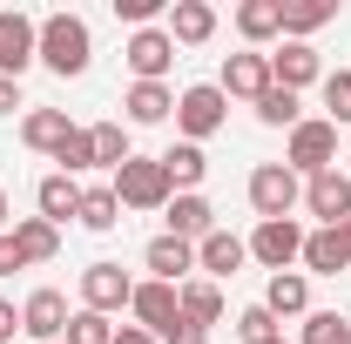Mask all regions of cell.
I'll use <instances>...</instances> for the list:
<instances>
[{"label": "cell", "mask_w": 351, "mask_h": 344, "mask_svg": "<svg viewBox=\"0 0 351 344\" xmlns=\"http://www.w3.org/2000/svg\"><path fill=\"white\" fill-rule=\"evenodd\" d=\"M277 344H284V338H277Z\"/></svg>", "instance_id": "f6af8a7d"}, {"label": "cell", "mask_w": 351, "mask_h": 344, "mask_svg": "<svg viewBox=\"0 0 351 344\" xmlns=\"http://www.w3.org/2000/svg\"><path fill=\"white\" fill-rule=\"evenodd\" d=\"M61 344H115V324L101 317V310H75L68 317V338Z\"/></svg>", "instance_id": "836d02e7"}, {"label": "cell", "mask_w": 351, "mask_h": 344, "mask_svg": "<svg viewBox=\"0 0 351 344\" xmlns=\"http://www.w3.org/2000/svg\"><path fill=\"white\" fill-rule=\"evenodd\" d=\"M14 270H27V257H21V243H14V230L0 236V277H14Z\"/></svg>", "instance_id": "f35d334b"}, {"label": "cell", "mask_w": 351, "mask_h": 344, "mask_svg": "<svg viewBox=\"0 0 351 344\" xmlns=\"http://www.w3.org/2000/svg\"><path fill=\"white\" fill-rule=\"evenodd\" d=\"M129 297H135V277L122 270V263H88L82 270V310H129Z\"/></svg>", "instance_id": "ba28073f"}, {"label": "cell", "mask_w": 351, "mask_h": 344, "mask_svg": "<svg viewBox=\"0 0 351 344\" xmlns=\"http://www.w3.org/2000/svg\"><path fill=\"white\" fill-rule=\"evenodd\" d=\"M7 216H14V210H7V189H0V236H7Z\"/></svg>", "instance_id": "7bdbcfd3"}, {"label": "cell", "mask_w": 351, "mask_h": 344, "mask_svg": "<svg viewBox=\"0 0 351 344\" xmlns=\"http://www.w3.org/2000/svg\"><path fill=\"white\" fill-rule=\"evenodd\" d=\"M298 344H351V324L338 317V310H311L304 317V338Z\"/></svg>", "instance_id": "e575fe53"}, {"label": "cell", "mask_w": 351, "mask_h": 344, "mask_svg": "<svg viewBox=\"0 0 351 344\" xmlns=\"http://www.w3.org/2000/svg\"><path fill=\"white\" fill-rule=\"evenodd\" d=\"M115 344H162V338H156V331H142V324H122V331H115Z\"/></svg>", "instance_id": "ab89813d"}, {"label": "cell", "mask_w": 351, "mask_h": 344, "mask_svg": "<svg viewBox=\"0 0 351 344\" xmlns=\"http://www.w3.org/2000/svg\"><path fill=\"white\" fill-rule=\"evenodd\" d=\"M331 21H338L331 0H284V34H291V41H311V34L331 27Z\"/></svg>", "instance_id": "4316f807"}, {"label": "cell", "mask_w": 351, "mask_h": 344, "mask_svg": "<svg viewBox=\"0 0 351 344\" xmlns=\"http://www.w3.org/2000/svg\"><path fill=\"white\" fill-rule=\"evenodd\" d=\"M270 82L291 88V95H304L311 82H324V61H317V47H311V41H284L277 54H270Z\"/></svg>", "instance_id": "4fadbf2b"}, {"label": "cell", "mask_w": 351, "mask_h": 344, "mask_svg": "<svg viewBox=\"0 0 351 344\" xmlns=\"http://www.w3.org/2000/svg\"><path fill=\"white\" fill-rule=\"evenodd\" d=\"M338 236H345V250H351V216H345V223H338Z\"/></svg>", "instance_id": "ee69618b"}, {"label": "cell", "mask_w": 351, "mask_h": 344, "mask_svg": "<svg viewBox=\"0 0 351 344\" xmlns=\"http://www.w3.org/2000/svg\"><path fill=\"white\" fill-rule=\"evenodd\" d=\"M14 108H21V82H7V75H0V115H14Z\"/></svg>", "instance_id": "b9f144b4"}, {"label": "cell", "mask_w": 351, "mask_h": 344, "mask_svg": "<svg viewBox=\"0 0 351 344\" xmlns=\"http://www.w3.org/2000/svg\"><path fill=\"white\" fill-rule=\"evenodd\" d=\"M298 263H304V277H345V270H351V250H345L338 230H311Z\"/></svg>", "instance_id": "ffe728a7"}, {"label": "cell", "mask_w": 351, "mask_h": 344, "mask_svg": "<svg viewBox=\"0 0 351 344\" xmlns=\"http://www.w3.org/2000/svg\"><path fill=\"white\" fill-rule=\"evenodd\" d=\"M142 263H149V277H156V284H176V291H182V284H189V270H196V243H182V236L162 230V236L142 250Z\"/></svg>", "instance_id": "5bb4252c"}, {"label": "cell", "mask_w": 351, "mask_h": 344, "mask_svg": "<svg viewBox=\"0 0 351 344\" xmlns=\"http://www.w3.org/2000/svg\"><path fill=\"white\" fill-rule=\"evenodd\" d=\"M68 317H75V310H68L61 291H34V297L21 304V331H27L34 344H61L68 338Z\"/></svg>", "instance_id": "7c38bea8"}, {"label": "cell", "mask_w": 351, "mask_h": 344, "mask_svg": "<svg viewBox=\"0 0 351 344\" xmlns=\"http://www.w3.org/2000/svg\"><path fill=\"white\" fill-rule=\"evenodd\" d=\"M243 189H250V210H257V223H284V216L304 203V175H291L284 162H257Z\"/></svg>", "instance_id": "3957f363"}, {"label": "cell", "mask_w": 351, "mask_h": 344, "mask_svg": "<svg viewBox=\"0 0 351 344\" xmlns=\"http://www.w3.org/2000/svg\"><path fill=\"white\" fill-rule=\"evenodd\" d=\"M122 61L135 68V82H162V75H169V61H176L169 27H135L129 47H122Z\"/></svg>", "instance_id": "8fae6325"}, {"label": "cell", "mask_w": 351, "mask_h": 344, "mask_svg": "<svg viewBox=\"0 0 351 344\" xmlns=\"http://www.w3.org/2000/svg\"><path fill=\"white\" fill-rule=\"evenodd\" d=\"M169 236H182V243H203L210 230H217V210H210V196L203 189H189V196H169Z\"/></svg>", "instance_id": "2e32d148"}, {"label": "cell", "mask_w": 351, "mask_h": 344, "mask_svg": "<svg viewBox=\"0 0 351 344\" xmlns=\"http://www.w3.org/2000/svg\"><path fill=\"white\" fill-rule=\"evenodd\" d=\"M169 0H115V14L129 21V27H156V14H162Z\"/></svg>", "instance_id": "8d00e7d4"}, {"label": "cell", "mask_w": 351, "mask_h": 344, "mask_svg": "<svg viewBox=\"0 0 351 344\" xmlns=\"http://www.w3.org/2000/svg\"><path fill=\"white\" fill-rule=\"evenodd\" d=\"M210 34H217V7L210 0H176L169 7V41L176 47H203Z\"/></svg>", "instance_id": "44dd1931"}, {"label": "cell", "mask_w": 351, "mask_h": 344, "mask_svg": "<svg viewBox=\"0 0 351 344\" xmlns=\"http://www.w3.org/2000/svg\"><path fill=\"white\" fill-rule=\"evenodd\" d=\"M237 338H243V344H277V338H284V324H277L263 304H250V310H237Z\"/></svg>", "instance_id": "d6a6232c"}, {"label": "cell", "mask_w": 351, "mask_h": 344, "mask_svg": "<svg viewBox=\"0 0 351 344\" xmlns=\"http://www.w3.org/2000/svg\"><path fill=\"white\" fill-rule=\"evenodd\" d=\"M14 243H21V257H27V263H54L61 230H54V223H41V216H21V223H14Z\"/></svg>", "instance_id": "83f0119b"}, {"label": "cell", "mask_w": 351, "mask_h": 344, "mask_svg": "<svg viewBox=\"0 0 351 344\" xmlns=\"http://www.w3.org/2000/svg\"><path fill=\"white\" fill-rule=\"evenodd\" d=\"M82 230H95V236H108L115 223H122V203H115V189L108 182H95V189H82V216H75Z\"/></svg>", "instance_id": "f1b7e54d"}, {"label": "cell", "mask_w": 351, "mask_h": 344, "mask_svg": "<svg viewBox=\"0 0 351 344\" xmlns=\"http://www.w3.org/2000/svg\"><path fill=\"white\" fill-rule=\"evenodd\" d=\"M129 310H135V324H142V331H156V338L182 317V310H176V284H156V277H149V284H135Z\"/></svg>", "instance_id": "e0dca14e"}, {"label": "cell", "mask_w": 351, "mask_h": 344, "mask_svg": "<svg viewBox=\"0 0 351 344\" xmlns=\"http://www.w3.org/2000/svg\"><path fill=\"white\" fill-rule=\"evenodd\" d=\"M88 142H95V169H122V162L135 156L122 122H95V129H88Z\"/></svg>", "instance_id": "f546056e"}, {"label": "cell", "mask_w": 351, "mask_h": 344, "mask_svg": "<svg viewBox=\"0 0 351 344\" xmlns=\"http://www.w3.org/2000/svg\"><path fill=\"white\" fill-rule=\"evenodd\" d=\"M237 34L250 47L277 41V34H284V0H243V7H237Z\"/></svg>", "instance_id": "603a6c76"}, {"label": "cell", "mask_w": 351, "mask_h": 344, "mask_svg": "<svg viewBox=\"0 0 351 344\" xmlns=\"http://www.w3.org/2000/svg\"><path fill=\"white\" fill-rule=\"evenodd\" d=\"M34 210H41V223H54V230H61V223H68V216H82V182H75V175H41V189H34Z\"/></svg>", "instance_id": "d6986e66"}, {"label": "cell", "mask_w": 351, "mask_h": 344, "mask_svg": "<svg viewBox=\"0 0 351 344\" xmlns=\"http://www.w3.org/2000/svg\"><path fill=\"white\" fill-rule=\"evenodd\" d=\"M162 344H210V331H203V324H189V317H176L169 331H162Z\"/></svg>", "instance_id": "74e56055"}, {"label": "cell", "mask_w": 351, "mask_h": 344, "mask_svg": "<svg viewBox=\"0 0 351 344\" xmlns=\"http://www.w3.org/2000/svg\"><path fill=\"white\" fill-rule=\"evenodd\" d=\"M250 263V243L243 236H230V230H210L203 243H196V270L210 277V284H223V277H237Z\"/></svg>", "instance_id": "9a60e30c"}, {"label": "cell", "mask_w": 351, "mask_h": 344, "mask_svg": "<svg viewBox=\"0 0 351 344\" xmlns=\"http://www.w3.org/2000/svg\"><path fill=\"white\" fill-rule=\"evenodd\" d=\"M162 169H169L176 196H189V189H203V175H210V156H203L196 142H176V149H162Z\"/></svg>", "instance_id": "484cf974"}, {"label": "cell", "mask_w": 351, "mask_h": 344, "mask_svg": "<svg viewBox=\"0 0 351 344\" xmlns=\"http://www.w3.org/2000/svg\"><path fill=\"white\" fill-rule=\"evenodd\" d=\"M263 310L270 317H311V277L304 270H277L263 284Z\"/></svg>", "instance_id": "ac0fdd59"}, {"label": "cell", "mask_w": 351, "mask_h": 344, "mask_svg": "<svg viewBox=\"0 0 351 344\" xmlns=\"http://www.w3.org/2000/svg\"><path fill=\"white\" fill-rule=\"evenodd\" d=\"M122 108H129L135 129H149V122H169V115H176V95L162 82H135L129 95H122Z\"/></svg>", "instance_id": "d4e9b609"}, {"label": "cell", "mask_w": 351, "mask_h": 344, "mask_svg": "<svg viewBox=\"0 0 351 344\" xmlns=\"http://www.w3.org/2000/svg\"><path fill=\"white\" fill-rule=\"evenodd\" d=\"M230 122V95H223L217 82H196V88H182L176 95V129H182V142H210V135Z\"/></svg>", "instance_id": "5b68a950"}, {"label": "cell", "mask_w": 351, "mask_h": 344, "mask_svg": "<svg viewBox=\"0 0 351 344\" xmlns=\"http://www.w3.org/2000/svg\"><path fill=\"white\" fill-rule=\"evenodd\" d=\"M34 61H41V21L21 14V7H7V14H0V75L21 82Z\"/></svg>", "instance_id": "8992f818"}, {"label": "cell", "mask_w": 351, "mask_h": 344, "mask_svg": "<svg viewBox=\"0 0 351 344\" xmlns=\"http://www.w3.org/2000/svg\"><path fill=\"white\" fill-rule=\"evenodd\" d=\"M108 189H115V203H122V210H169V196H176L162 156H129V162L115 169Z\"/></svg>", "instance_id": "7a4b0ae2"}, {"label": "cell", "mask_w": 351, "mask_h": 344, "mask_svg": "<svg viewBox=\"0 0 351 344\" xmlns=\"http://www.w3.org/2000/svg\"><path fill=\"white\" fill-rule=\"evenodd\" d=\"M176 310H182L189 324H203V331H210V324L223 317V284H210V277H189V284L176 291Z\"/></svg>", "instance_id": "cb8c5ba5"}, {"label": "cell", "mask_w": 351, "mask_h": 344, "mask_svg": "<svg viewBox=\"0 0 351 344\" xmlns=\"http://www.w3.org/2000/svg\"><path fill=\"white\" fill-rule=\"evenodd\" d=\"M304 223H298V216H284V223H257V236H250V257L263 263V270H270V277H277V270H291V263L304 257Z\"/></svg>", "instance_id": "52a82bcc"}, {"label": "cell", "mask_w": 351, "mask_h": 344, "mask_svg": "<svg viewBox=\"0 0 351 344\" xmlns=\"http://www.w3.org/2000/svg\"><path fill=\"white\" fill-rule=\"evenodd\" d=\"M284 169L291 175H324V169H338V129L324 122V115H311V122H298L291 129V142H284Z\"/></svg>", "instance_id": "277c9868"}, {"label": "cell", "mask_w": 351, "mask_h": 344, "mask_svg": "<svg viewBox=\"0 0 351 344\" xmlns=\"http://www.w3.org/2000/svg\"><path fill=\"white\" fill-rule=\"evenodd\" d=\"M88 61H95L88 21H82V14H47V21H41V68L61 75V82H75V75H88Z\"/></svg>", "instance_id": "6da1fadb"}, {"label": "cell", "mask_w": 351, "mask_h": 344, "mask_svg": "<svg viewBox=\"0 0 351 344\" xmlns=\"http://www.w3.org/2000/svg\"><path fill=\"white\" fill-rule=\"evenodd\" d=\"M54 162H61V175H82V169H95V142H88V129H75L61 149H54Z\"/></svg>", "instance_id": "d590c367"}, {"label": "cell", "mask_w": 351, "mask_h": 344, "mask_svg": "<svg viewBox=\"0 0 351 344\" xmlns=\"http://www.w3.org/2000/svg\"><path fill=\"white\" fill-rule=\"evenodd\" d=\"M14 331H21V310H14V304H7V297H0V344H7V338H14Z\"/></svg>", "instance_id": "60d3db41"}, {"label": "cell", "mask_w": 351, "mask_h": 344, "mask_svg": "<svg viewBox=\"0 0 351 344\" xmlns=\"http://www.w3.org/2000/svg\"><path fill=\"white\" fill-rule=\"evenodd\" d=\"M298 108H304V101H298L291 88H270V95L257 101V122H263V129H298V122H304Z\"/></svg>", "instance_id": "4dcf8cb0"}, {"label": "cell", "mask_w": 351, "mask_h": 344, "mask_svg": "<svg viewBox=\"0 0 351 344\" xmlns=\"http://www.w3.org/2000/svg\"><path fill=\"white\" fill-rule=\"evenodd\" d=\"M68 135H75L68 108H27V122H21V142H27V149H41V156H54Z\"/></svg>", "instance_id": "7402d4cb"}, {"label": "cell", "mask_w": 351, "mask_h": 344, "mask_svg": "<svg viewBox=\"0 0 351 344\" xmlns=\"http://www.w3.org/2000/svg\"><path fill=\"white\" fill-rule=\"evenodd\" d=\"M304 210L317 216V230H338V223L351 216V175L345 169L311 175V182H304Z\"/></svg>", "instance_id": "30bf717a"}, {"label": "cell", "mask_w": 351, "mask_h": 344, "mask_svg": "<svg viewBox=\"0 0 351 344\" xmlns=\"http://www.w3.org/2000/svg\"><path fill=\"white\" fill-rule=\"evenodd\" d=\"M324 122L331 129H351V68L324 75Z\"/></svg>", "instance_id": "1f68e13d"}, {"label": "cell", "mask_w": 351, "mask_h": 344, "mask_svg": "<svg viewBox=\"0 0 351 344\" xmlns=\"http://www.w3.org/2000/svg\"><path fill=\"white\" fill-rule=\"evenodd\" d=\"M223 95H230V101H250V108H257L263 95H270V54H257V47H243V54H230V61H223Z\"/></svg>", "instance_id": "9c48e42d"}]
</instances>
